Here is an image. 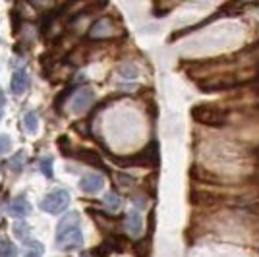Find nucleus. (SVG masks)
I'll list each match as a JSON object with an SVG mask.
<instances>
[{
  "label": "nucleus",
  "mask_w": 259,
  "mask_h": 257,
  "mask_svg": "<svg viewBox=\"0 0 259 257\" xmlns=\"http://www.w3.org/2000/svg\"><path fill=\"white\" fill-rule=\"evenodd\" d=\"M238 6H259V0H238Z\"/></svg>",
  "instance_id": "obj_22"
},
{
  "label": "nucleus",
  "mask_w": 259,
  "mask_h": 257,
  "mask_svg": "<svg viewBox=\"0 0 259 257\" xmlns=\"http://www.w3.org/2000/svg\"><path fill=\"white\" fill-rule=\"evenodd\" d=\"M126 228H128V232L132 236H140L141 230H143V219H141V215L138 209H132L126 217Z\"/></svg>",
  "instance_id": "obj_11"
},
{
  "label": "nucleus",
  "mask_w": 259,
  "mask_h": 257,
  "mask_svg": "<svg viewBox=\"0 0 259 257\" xmlns=\"http://www.w3.org/2000/svg\"><path fill=\"white\" fill-rule=\"evenodd\" d=\"M103 201H105V207H107L108 213H118L122 209V197L116 192H108Z\"/></svg>",
  "instance_id": "obj_12"
},
{
  "label": "nucleus",
  "mask_w": 259,
  "mask_h": 257,
  "mask_svg": "<svg viewBox=\"0 0 259 257\" xmlns=\"http://www.w3.org/2000/svg\"><path fill=\"white\" fill-rule=\"evenodd\" d=\"M89 215L97 221L99 226H103V228H112V219L107 217L105 213H97V211H93V209H89Z\"/></svg>",
  "instance_id": "obj_18"
},
{
  "label": "nucleus",
  "mask_w": 259,
  "mask_h": 257,
  "mask_svg": "<svg viewBox=\"0 0 259 257\" xmlns=\"http://www.w3.org/2000/svg\"><path fill=\"white\" fill-rule=\"evenodd\" d=\"M81 257H91V251H89V253H81ZM95 257V255H93Z\"/></svg>",
  "instance_id": "obj_25"
},
{
  "label": "nucleus",
  "mask_w": 259,
  "mask_h": 257,
  "mask_svg": "<svg viewBox=\"0 0 259 257\" xmlns=\"http://www.w3.org/2000/svg\"><path fill=\"white\" fill-rule=\"evenodd\" d=\"M0 120H2V110H0Z\"/></svg>",
  "instance_id": "obj_26"
},
{
  "label": "nucleus",
  "mask_w": 259,
  "mask_h": 257,
  "mask_svg": "<svg viewBox=\"0 0 259 257\" xmlns=\"http://www.w3.org/2000/svg\"><path fill=\"white\" fill-rule=\"evenodd\" d=\"M124 35V29L120 27L118 22H114L112 18H99L97 22L89 27V33L87 37L93 39V41H103V39H114V37H120Z\"/></svg>",
  "instance_id": "obj_4"
},
{
  "label": "nucleus",
  "mask_w": 259,
  "mask_h": 257,
  "mask_svg": "<svg viewBox=\"0 0 259 257\" xmlns=\"http://www.w3.org/2000/svg\"><path fill=\"white\" fill-rule=\"evenodd\" d=\"M27 234H29V225H27V223H16V225H14V236H16L18 240H23V242H25V240L29 238Z\"/></svg>",
  "instance_id": "obj_20"
},
{
  "label": "nucleus",
  "mask_w": 259,
  "mask_h": 257,
  "mask_svg": "<svg viewBox=\"0 0 259 257\" xmlns=\"http://www.w3.org/2000/svg\"><path fill=\"white\" fill-rule=\"evenodd\" d=\"M74 93H76V85H68V87H64L62 93L56 95V99H54V108H56V112H62V107L66 105V101L70 99V95H74Z\"/></svg>",
  "instance_id": "obj_14"
},
{
  "label": "nucleus",
  "mask_w": 259,
  "mask_h": 257,
  "mask_svg": "<svg viewBox=\"0 0 259 257\" xmlns=\"http://www.w3.org/2000/svg\"><path fill=\"white\" fill-rule=\"evenodd\" d=\"M23 162H25V153H23V151H18L10 161H8V168H10L12 172H16V174H20V172L23 170Z\"/></svg>",
  "instance_id": "obj_15"
},
{
  "label": "nucleus",
  "mask_w": 259,
  "mask_h": 257,
  "mask_svg": "<svg viewBox=\"0 0 259 257\" xmlns=\"http://www.w3.org/2000/svg\"><path fill=\"white\" fill-rule=\"evenodd\" d=\"M68 205H70V193H68V190L60 188V190H54V192H51L45 197L41 201V209L45 213L60 215L68 209Z\"/></svg>",
  "instance_id": "obj_5"
},
{
  "label": "nucleus",
  "mask_w": 259,
  "mask_h": 257,
  "mask_svg": "<svg viewBox=\"0 0 259 257\" xmlns=\"http://www.w3.org/2000/svg\"><path fill=\"white\" fill-rule=\"evenodd\" d=\"M103 186H105V178L101 174H85L79 180V190L83 193H97L103 190Z\"/></svg>",
  "instance_id": "obj_9"
},
{
  "label": "nucleus",
  "mask_w": 259,
  "mask_h": 257,
  "mask_svg": "<svg viewBox=\"0 0 259 257\" xmlns=\"http://www.w3.org/2000/svg\"><path fill=\"white\" fill-rule=\"evenodd\" d=\"M25 257H41V251L39 249H31V251H27Z\"/></svg>",
  "instance_id": "obj_23"
},
{
  "label": "nucleus",
  "mask_w": 259,
  "mask_h": 257,
  "mask_svg": "<svg viewBox=\"0 0 259 257\" xmlns=\"http://www.w3.org/2000/svg\"><path fill=\"white\" fill-rule=\"evenodd\" d=\"M29 85H31V77H29V72L25 70V68H18L16 72H14V75H12V93L16 97L23 95L27 89H29Z\"/></svg>",
  "instance_id": "obj_8"
},
{
  "label": "nucleus",
  "mask_w": 259,
  "mask_h": 257,
  "mask_svg": "<svg viewBox=\"0 0 259 257\" xmlns=\"http://www.w3.org/2000/svg\"><path fill=\"white\" fill-rule=\"evenodd\" d=\"M12 151V138L6 134H0V155H6Z\"/></svg>",
  "instance_id": "obj_21"
},
{
  "label": "nucleus",
  "mask_w": 259,
  "mask_h": 257,
  "mask_svg": "<svg viewBox=\"0 0 259 257\" xmlns=\"http://www.w3.org/2000/svg\"><path fill=\"white\" fill-rule=\"evenodd\" d=\"M8 211H10V215L16 217V219H25L27 215L31 213V203L27 201V197L22 193V195H18V197L12 201Z\"/></svg>",
  "instance_id": "obj_10"
},
{
  "label": "nucleus",
  "mask_w": 259,
  "mask_h": 257,
  "mask_svg": "<svg viewBox=\"0 0 259 257\" xmlns=\"http://www.w3.org/2000/svg\"><path fill=\"white\" fill-rule=\"evenodd\" d=\"M72 157H74V159H77L79 162L87 164V166H93V168H99V170H103V172H108V168L105 166L103 159L99 157L97 151H93V149H76Z\"/></svg>",
  "instance_id": "obj_7"
},
{
  "label": "nucleus",
  "mask_w": 259,
  "mask_h": 257,
  "mask_svg": "<svg viewBox=\"0 0 259 257\" xmlns=\"http://www.w3.org/2000/svg\"><path fill=\"white\" fill-rule=\"evenodd\" d=\"M56 246L62 251H74L83 246V232L79 226V213L72 211L62 217L56 228Z\"/></svg>",
  "instance_id": "obj_1"
},
{
  "label": "nucleus",
  "mask_w": 259,
  "mask_h": 257,
  "mask_svg": "<svg viewBox=\"0 0 259 257\" xmlns=\"http://www.w3.org/2000/svg\"><path fill=\"white\" fill-rule=\"evenodd\" d=\"M56 145H58V149H60V153H62L64 157H72V155H74L72 143H70V140H68V136H60V138L56 140Z\"/></svg>",
  "instance_id": "obj_17"
},
{
  "label": "nucleus",
  "mask_w": 259,
  "mask_h": 257,
  "mask_svg": "<svg viewBox=\"0 0 259 257\" xmlns=\"http://www.w3.org/2000/svg\"><path fill=\"white\" fill-rule=\"evenodd\" d=\"M18 255V247L12 244L10 240L0 238V257H16Z\"/></svg>",
  "instance_id": "obj_16"
},
{
  "label": "nucleus",
  "mask_w": 259,
  "mask_h": 257,
  "mask_svg": "<svg viewBox=\"0 0 259 257\" xmlns=\"http://www.w3.org/2000/svg\"><path fill=\"white\" fill-rule=\"evenodd\" d=\"M39 168L43 172L45 176L49 178V180H53L54 178V172H53V157H45L39 161Z\"/></svg>",
  "instance_id": "obj_19"
},
{
  "label": "nucleus",
  "mask_w": 259,
  "mask_h": 257,
  "mask_svg": "<svg viewBox=\"0 0 259 257\" xmlns=\"http://www.w3.org/2000/svg\"><path fill=\"white\" fill-rule=\"evenodd\" d=\"M190 116L194 118L195 122L209 126V128H223L228 124V110L219 108L215 105H194L190 108Z\"/></svg>",
  "instance_id": "obj_3"
},
{
  "label": "nucleus",
  "mask_w": 259,
  "mask_h": 257,
  "mask_svg": "<svg viewBox=\"0 0 259 257\" xmlns=\"http://www.w3.org/2000/svg\"><path fill=\"white\" fill-rule=\"evenodd\" d=\"M23 128H25L27 134H35L39 130V114H37V110L25 112V116H23Z\"/></svg>",
  "instance_id": "obj_13"
},
{
  "label": "nucleus",
  "mask_w": 259,
  "mask_h": 257,
  "mask_svg": "<svg viewBox=\"0 0 259 257\" xmlns=\"http://www.w3.org/2000/svg\"><path fill=\"white\" fill-rule=\"evenodd\" d=\"M93 101H95V93H93L91 87L77 89L74 99H72V112L74 114H83L87 108L93 105Z\"/></svg>",
  "instance_id": "obj_6"
},
{
  "label": "nucleus",
  "mask_w": 259,
  "mask_h": 257,
  "mask_svg": "<svg viewBox=\"0 0 259 257\" xmlns=\"http://www.w3.org/2000/svg\"><path fill=\"white\" fill-rule=\"evenodd\" d=\"M4 103H6V97H4V93L0 91V108L4 107Z\"/></svg>",
  "instance_id": "obj_24"
},
{
  "label": "nucleus",
  "mask_w": 259,
  "mask_h": 257,
  "mask_svg": "<svg viewBox=\"0 0 259 257\" xmlns=\"http://www.w3.org/2000/svg\"><path fill=\"white\" fill-rule=\"evenodd\" d=\"M255 209H257V211H259V205H257V207H255Z\"/></svg>",
  "instance_id": "obj_27"
},
{
  "label": "nucleus",
  "mask_w": 259,
  "mask_h": 257,
  "mask_svg": "<svg viewBox=\"0 0 259 257\" xmlns=\"http://www.w3.org/2000/svg\"><path fill=\"white\" fill-rule=\"evenodd\" d=\"M257 155H259V151H257Z\"/></svg>",
  "instance_id": "obj_28"
},
{
  "label": "nucleus",
  "mask_w": 259,
  "mask_h": 257,
  "mask_svg": "<svg viewBox=\"0 0 259 257\" xmlns=\"http://www.w3.org/2000/svg\"><path fill=\"white\" fill-rule=\"evenodd\" d=\"M257 89H259V85H257Z\"/></svg>",
  "instance_id": "obj_29"
},
{
  "label": "nucleus",
  "mask_w": 259,
  "mask_h": 257,
  "mask_svg": "<svg viewBox=\"0 0 259 257\" xmlns=\"http://www.w3.org/2000/svg\"><path fill=\"white\" fill-rule=\"evenodd\" d=\"M110 159L114 164H118L122 168H130V166H159V145L157 141H151L147 147L136 155H128V157H118V155H110Z\"/></svg>",
  "instance_id": "obj_2"
}]
</instances>
